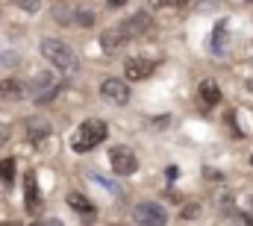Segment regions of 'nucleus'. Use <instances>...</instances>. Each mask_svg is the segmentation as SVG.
<instances>
[{
	"label": "nucleus",
	"mask_w": 253,
	"mask_h": 226,
	"mask_svg": "<svg viewBox=\"0 0 253 226\" xmlns=\"http://www.w3.org/2000/svg\"><path fill=\"white\" fill-rule=\"evenodd\" d=\"M251 162H253V159H251Z\"/></svg>",
	"instance_id": "nucleus-25"
},
{
	"label": "nucleus",
	"mask_w": 253,
	"mask_h": 226,
	"mask_svg": "<svg viewBox=\"0 0 253 226\" xmlns=\"http://www.w3.org/2000/svg\"><path fill=\"white\" fill-rule=\"evenodd\" d=\"M30 91H33V100H36V103H47V100H53V97L59 94L56 76H53L50 71H44V74L33 76V82H30Z\"/></svg>",
	"instance_id": "nucleus-3"
},
{
	"label": "nucleus",
	"mask_w": 253,
	"mask_h": 226,
	"mask_svg": "<svg viewBox=\"0 0 253 226\" xmlns=\"http://www.w3.org/2000/svg\"><path fill=\"white\" fill-rule=\"evenodd\" d=\"M251 3H253V0H251Z\"/></svg>",
	"instance_id": "nucleus-26"
},
{
	"label": "nucleus",
	"mask_w": 253,
	"mask_h": 226,
	"mask_svg": "<svg viewBox=\"0 0 253 226\" xmlns=\"http://www.w3.org/2000/svg\"><path fill=\"white\" fill-rule=\"evenodd\" d=\"M6 141H9V126H3V123H0V147H3Z\"/></svg>",
	"instance_id": "nucleus-20"
},
{
	"label": "nucleus",
	"mask_w": 253,
	"mask_h": 226,
	"mask_svg": "<svg viewBox=\"0 0 253 226\" xmlns=\"http://www.w3.org/2000/svg\"><path fill=\"white\" fill-rule=\"evenodd\" d=\"M15 168H18L15 159H3V162H0V179H3L6 185H12V179H15Z\"/></svg>",
	"instance_id": "nucleus-17"
},
{
	"label": "nucleus",
	"mask_w": 253,
	"mask_h": 226,
	"mask_svg": "<svg viewBox=\"0 0 253 226\" xmlns=\"http://www.w3.org/2000/svg\"><path fill=\"white\" fill-rule=\"evenodd\" d=\"M197 94H200V103H203L206 109H215V106L221 103V88H218L215 79H203L200 88H197Z\"/></svg>",
	"instance_id": "nucleus-10"
},
{
	"label": "nucleus",
	"mask_w": 253,
	"mask_h": 226,
	"mask_svg": "<svg viewBox=\"0 0 253 226\" xmlns=\"http://www.w3.org/2000/svg\"><path fill=\"white\" fill-rule=\"evenodd\" d=\"M227 50V21H221L212 33V53H224Z\"/></svg>",
	"instance_id": "nucleus-15"
},
{
	"label": "nucleus",
	"mask_w": 253,
	"mask_h": 226,
	"mask_svg": "<svg viewBox=\"0 0 253 226\" xmlns=\"http://www.w3.org/2000/svg\"><path fill=\"white\" fill-rule=\"evenodd\" d=\"M150 9H183L189 6V0H147Z\"/></svg>",
	"instance_id": "nucleus-18"
},
{
	"label": "nucleus",
	"mask_w": 253,
	"mask_h": 226,
	"mask_svg": "<svg viewBox=\"0 0 253 226\" xmlns=\"http://www.w3.org/2000/svg\"><path fill=\"white\" fill-rule=\"evenodd\" d=\"M71 24L91 27V24H94V12H88V9H77V12H71Z\"/></svg>",
	"instance_id": "nucleus-16"
},
{
	"label": "nucleus",
	"mask_w": 253,
	"mask_h": 226,
	"mask_svg": "<svg viewBox=\"0 0 253 226\" xmlns=\"http://www.w3.org/2000/svg\"><path fill=\"white\" fill-rule=\"evenodd\" d=\"M27 85L21 79H0V100H24Z\"/></svg>",
	"instance_id": "nucleus-11"
},
{
	"label": "nucleus",
	"mask_w": 253,
	"mask_h": 226,
	"mask_svg": "<svg viewBox=\"0 0 253 226\" xmlns=\"http://www.w3.org/2000/svg\"><path fill=\"white\" fill-rule=\"evenodd\" d=\"M248 91H253V79H248Z\"/></svg>",
	"instance_id": "nucleus-24"
},
{
	"label": "nucleus",
	"mask_w": 253,
	"mask_h": 226,
	"mask_svg": "<svg viewBox=\"0 0 253 226\" xmlns=\"http://www.w3.org/2000/svg\"><path fill=\"white\" fill-rule=\"evenodd\" d=\"M147 27H150V15L147 12H135L129 21H124L118 30H121V36H124L126 41H132V38H138L141 33H147Z\"/></svg>",
	"instance_id": "nucleus-8"
},
{
	"label": "nucleus",
	"mask_w": 253,
	"mask_h": 226,
	"mask_svg": "<svg viewBox=\"0 0 253 226\" xmlns=\"http://www.w3.org/2000/svg\"><path fill=\"white\" fill-rule=\"evenodd\" d=\"M121 44H126V38L121 36L118 27H115V30H106V33L100 36V50H103V53H115Z\"/></svg>",
	"instance_id": "nucleus-12"
},
{
	"label": "nucleus",
	"mask_w": 253,
	"mask_h": 226,
	"mask_svg": "<svg viewBox=\"0 0 253 226\" xmlns=\"http://www.w3.org/2000/svg\"><path fill=\"white\" fill-rule=\"evenodd\" d=\"M109 162H112V170H115L118 176H129V173L138 170V159H135V153H132L129 147H112Z\"/></svg>",
	"instance_id": "nucleus-5"
},
{
	"label": "nucleus",
	"mask_w": 253,
	"mask_h": 226,
	"mask_svg": "<svg viewBox=\"0 0 253 226\" xmlns=\"http://www.w3.org/2000/svg\"><path fill=\"white\" fill-rule=\"evenodd\" d=\"M24 12H39V6H42V0H15Z\"/></svg>",
	"instance_id": "nucleus-19"
},
{
	"label": "nucleus",
	"mask_w": 253,
	"mask_h": 226,
	"mask_svg": "<svg viewBox=\"0 0 253 226\" xmlns=\"http://www.w3.org/2000/svg\"><path fill=\"white\" fill-rule=\"evenodd\" d=\"M106 132H109V126H106L103 120L88 117V120H83V123L77 126V132H74V138H71V150H74V153H88V150H94V147L106 138Z\"/></svg>",
	"instance_id": "nucleus-1"
},
{
	"label": "nucleus",
	"mask_w": 253,
	"mask_h": 226,
	"mask_svg": "<svg viewBox=\"0 0 253 226\" xmlns=\"http://www.w3.org/2000/svg\"><path fill=\"white\" fill-rule=\"evenodd\" d=\"M165 176H168V179H177V176H180V170H177V168H168V170H165Z\"/></svg>",
	"instance_id": "nucleus-22"
},
{
	"label": "nucleus",
	"mask_w": 253,
	"mask_h": 226,
	"mask_svg": "<svg viewBox=\"0 0 253 226\" xmlns=\"http://www.w3.org/2000/svg\"><path fill=\"white\" fill-rule=\"evenodd\" d=\"M24 203H27L30 215H36L42 209V191H39V179L33 173H27V179H24Z\"/></svg>",
	"instance_id": "nucleus-9"
},
{
	"label": "nucleus",
	"mask_w": 253,
	"mask_h": 226,
	"mask_svg": "<svg viewBox=\"0 0 253 226\" xmlns=\"http://www.w3.org/2000/svg\"><path fill=\"white\" fill-rule=\"evenodd\" d=\"M197 212H200V206H189V209H186V212H183V215H186V218H194V215H197Z\"/></svg>",
	"instance_id": "nucleus-21"
},
{
	"label": "nucleus",
	"mask_w": 253,
	"mask_h": 226,
	"mask_svg": "<svg viewBox=\"0 0 253 226\" xmlns=\"http://www.w3.org/2000/svg\"><path fill=\"white\" fill-rule=\"evenodd\" d=\"M126 0H109V6H115V9H118V6H124Z\"/></svg>",
	"instance_id": "nucleus-23"
},
{
	"label": "nucleus",
	"mask_w": 253,
	"mask_h": 226,
	"mask_svg": "<svg viewBox=\"0 0 253 226\" xmlns=\"http://www.w3.org/2000/svg\"><path fill=\"white\" fill-rule=\"evenodd\" d=\"M132 221L135 224H144V226H162L168 221V215H165V209L159 203H138L132 209Z\"/></svg>",
	"instance_id": "nucleus-4"
},
{
	"label": "nucleus",
	"mask_w": 253,
	"mask_h": 226,
	"mask_svg": "<svg viewBox=\"0 0 253 226\" xmlns=\"http://www.w3.org/2000/svg\"><path fill=\"white\" fill-rule=\"evenodd\" d=\"M100 94H103L109 103H115V106H124L126 100H129V88H126V82L124 79H115V76H109V79L100 82Z\"/></svg>",
	"instance_id": "nucleus-6"
},
{
	"label": "nucleus",
	"mask_w": 253,
	"mask_h": 226,
	"mask_svg": "<svg viewBox=\"0 0 253 226\" xmlns=\"http://www.w3.org/2000/svg\"><path fill=\"white\" fill-rule=\"evenodd\" d=\"M124 71H126V79H132V82H138V79H147L153 71H156V62H150V59H126L124 62Z\"/></svg>",
	"instance_id": "nucleus-7"
},
{
	"label": "nucleus",
	"mask_w": 253,
	"mask_h": 226,
	"mask_svg": "<svg viewBox=\"0 0 253 226\" xmlns=\"http://www.w3.org/2000/svg\"><path fill=\"white\" fill-rule=\"evenodd\" d=\"M27 135H30V141H44V138L50 135V123H47L44 117H33V120L27 123Z\"/></svg>",
	"instance_id": "nucleus-13"
},
{
	"label": "nucleus",
	"mask_w": 253,
	"mask_h": 226,
	"mask_svg": "<svg viewBox=\"0 0 253 226\" xmlns=\"http://www.w3.org/2000/svg\"><path fill=\"white\" fill-rule=\"evenodd\" d=\"M68 206H71L74 212H80V215H94V203H91L85 194L71 191V194H68Z\"/></svg>",
	"instance_id": "nucleus-14"
},
{
	"label": "nucleus",
	"mask_w": 253,
	"mask_h": 226,
	"mask_svg": "<svg viewBox=\"0 0 253 226\" xmlns=\"http://www.w3.org/2000/svg\"><path fill=\"white\" fill-rule=\"evenodd\" d=\"M42 56L47 59L53 68H59V71H77V56H74V50L59 41V38H44L42 41Z\"/></svg>",
	"instance_id": "nucleus-2"
}]
</instances>
